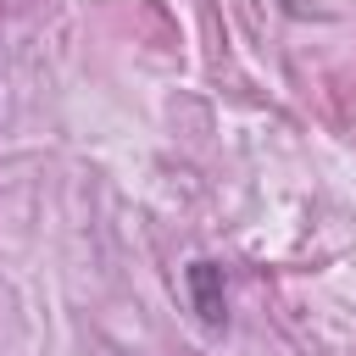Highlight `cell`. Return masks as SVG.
<instances>
[{
  "label": "cell",
  "mask_w": 356,
  "mask_h": 356,
  "mask_svg": "<svg viewBox=\"0 0 356 356\" xmlns=\"http://www.w3.org/2000/svg\"><path fill=\"white\" fill-rule=\"evenodd\" d=\"M184 284H189L195 317H200L206 328H222V317H228V295H222V267H217V261H189V267H184Z\"/></svg>",
  "instance_id": "6da1fadb"
}]
</instances>
